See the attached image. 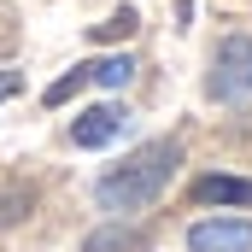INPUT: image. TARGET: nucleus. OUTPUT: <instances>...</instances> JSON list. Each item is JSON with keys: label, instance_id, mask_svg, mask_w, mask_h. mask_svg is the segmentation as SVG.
Masks as SVG:
<instances>
[{"label": "nucleus", "instance_id": "6e6552de", "mask_svg": "<svg viewBox=\"0 0 252 252\" xmlns=\"http://www.w3.org/2000/svg\"><path fill=\"white\" fill-rule=\"evenodd\" d=\"M82 88H94V64L64 70L59 82H47V94H41V100H47V106H64V100H70V94H82Z\"/></svg>", "mask_w": 252, "mask_h": 252}, {"label": "nucleus", "instance_id": "f257e3e1", "mask_svg": "<svg viewBox=\"0 0 252 252\" xmlns=\"http://www.w3.org/2000/svg\"><path fill=\"white\" fill-rule=\"evenodd\" d=\"M182 170V147L176 141H147V147H135L124 164L112 170V176H100V188H94V199H100V211H147L158 193L170 188V176Z\"/></svg>", "mask_w": 252, "mask_h": 252}, {"label": "nucleus", "instance_id": "9d476101", "mask_svg": "<svg viewBox=\"0 0 252 252\" xmlns=\"http://www.w3.org/2000/svg\"><path fill=\"white\" fill-rule=\"evenodd\" d=\"M24 211H30V188H0V229L18 223Z\"/></svg>", "mask_w": 252, "mask_h": 252}, {"label": "nucleus", "instance_id": "7ed1b4c3", "mask_svg": "<svg viewBox=\"0 0 252 252\" xmlns=\"http://www.w3.org/2000/svg\"><path fill=\"white\" fill-rule=\"evenodd\" d=\"M193 252H252V223L241 217H217V223H193L188 229Z\"/></svg>", "mask_w": 252, "mask_h": 252}, {"label": "nucleus", "instance_id": "9b49d317", "mask_svg": "<svg viewBox=\"0 0 252 252\" xmlns=\"http://www.w3.org/2000/svg\"><path fill=\"white\" fill-rule=\"evenodd\" d=\"M18 88H24V76H18V70H0V100H12Z\"/></svg>", "mask_w": 252, "mask_h": 252}, {"label": "nucleus", "instance_id": "f03ea898", "mask_svg": "<svg viewBox=\"0 0 252 252\" xmlns=\"http://www.w3.org/2000/svg\"><path fill=\"white\" fill-rule=\"evenodd\" d=\"M205 94L223 100V106L252 100V35H223V41H217L211 76H205Z\"/></svg>", "mask_w": 252, "mask_h": 252}, {"label": "nucleus", "instance_id": "20e7f679", "mask_svg": "<svg viewBox=\"0 0 252 252\" xmlns=\"http://www.w3.org/2000/svg\"><path fill=\"white\" fill-rule=\"evenodd\" d=\"M124 124H129L124 106H88V112H76L70 141H76V147H112V141L124 135Z\"/></svg>", "mask_w": 252, "mask_h": 252}, {"label": "nucleus", "instance_id": "0eeeda50", "mask_svg": "<svg viewBox=\"0 0 252 252\" xmlns=\"http://www.w3.org/2000/svg\"><path fill=\"white\" fill-rule=\"evenodd\" d=\"M135 30H141V12H135V6H118L106 24H88V35H94V41H129Z\"/></svg>", "mask_w": 252, "mask_h": 252}, {"label": "nucleus", "instance_id": "39448f33", "mask_svg": "<svg viewBox=\"0 0 252 252\" xmlns=\"http://www.w3.org/2000/svg\"><path fill=\"white\" fill-rule=\"evenodd\" d=\"M193 205H252V182L247 176H199Z\"/></svg>", "mask_w": 252, "mask_h": 252}, {"label": "nucleus", "instance_id": "1a4fd4ad", "mask_svg": "<svg viewBox=\"0 0 252 252\" xmlns=\"http://www.w3.org/2000/svg\"><path fill=\"white\" fill-rule=\"evenodd\" d=\"M129 76H135V64H129V53H112V59H94V88H129Z\"/></svg>", "mask_w": 252, "mask_h": 252}, {"label": "nucleus", "instance_id": "423d86ee", "mask_svg": "<svg viewBox=\"0 0 252 252\" xmlns=\"http://www.w3.org/2000/svg\"><path fill=\"white\" fill-rule=\"evenodd\" d=\"M82 252H147V235H141V229H124V223H112V229L88 235Z\"/></svg>", "mask_w": 252, "mask_h": 252}]
</instances>
